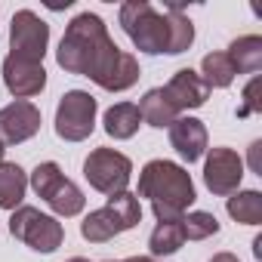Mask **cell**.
<instances>
[{"instance_id": "6da1fadb", "label": "cell", "mask_w": 262, "mask_h": 262, "mask_svg": "<svg viewBox=\"0 0 262 262\" xmlns=\"http://www.w3.org/2000/svg\"><path fill=\"white\" fill-rule=\"evenodd\" d=\"M59 65L71 74H83L96 80L102 90H129L139 80V62L123 53L105 31V22L96 13H80L56 53Z\"/></svg>"}, {"instance_id": "7a4b0ae2", "label": "cell", "mask_w": 262, "mask_h": 262, "mask_svg": "<svg viewBox=\"0 0 262 262\" xmlns=\"http://www.w3.org/2000/svg\"><path fill=\"white\" fill-rule=\"evenodd\" d=\"M120 25L129 34V40L148 56H176L185 53L194 40V25L176 4L155 10L145 0H129L120 7Z\"/></svg>"}, {"instance_id": "3957f363", "label": "cell", "mask_w": 262, "mask_h": 262, "mask_svg": "<svg viewBox=\"0 0 262 262\" xmlns=\"http://www.w3.org/2000/svg\"><path fill=\"white\" fill-rule=\"evenodd\" d=\"M136 198L151 201L158 222H176L194 204V185H191V176L179 164L151 161V164H145V170L139 176V194Z\"/></svg>"}, {"instance_id": "277c9868", "label": "cell", "mask_w": 262, "mask_h": 262, "mask_svg": "<svg viewBox=\"0 0 262 262\" xmlns=\"http://www.w3.org/2000/svg\"><path fill=\"white\" fill-rule=\"evenodd\" d=\"M139 219H142L139 198L129 191H117V194H108L105 207H99L96 213H90L80 222V234L93 244H105L114 234H123L133 225H139Z\"/></svg>"}, {"instance_id": "5b68a950", "label": "cell", "mask_w": 262, "mask_h": 262, "mask_svg": "<svg viewBox=\"0 0 262 262\" xmlns=\"http://www.w3.org/2000/svg\"><path fill=\"white\" fill-rule=\"evenodd\" d=\"M31 185L37 191V198H43L53 213L59 216H77L83 210V194L80 188L59 170V164L47 161V164H37L34 173H31Z\"/></svg>"}, {"instance_id": "8992f818", "label": "cell", "mask_w": 262, "mask_h": 262, "mask_svg": "<svg viewBox=\"0 0 262 262\" xmlns=\"http://www.w3.org/2000/svg\"><path fill=\"white\" fill-rule=\"evenodd\" d=\"M83 176L96 191L117 194V191H126L129 176H133V164H129L126 155L114 148H96L83 164Z\"/></svg>"}, {"instance_id": "52a82bcc", "label": "cell", "mask_w": 262, "mask_h": 262, "mask_svg": "<svg viewBox=\"0 0 262 262\" xmlns=\"http://www.w3.org/2000/svg\"><path fill=\"white\" fill-rule=\"evenodd\" d=\"M10 231H13V237L25 241V244H28L31 250H37V253H53V250L62 244V237H65L62 225H59L53 216H47V213H40V210H34V207H19V210H13Z\"/></svg>"}, {"instance_id": "ba28073f", "label": "cell", "mask_w": 262, "mask_h": 262, "mask_svg": "<svg viewBox=\"0 0 262 262\" xmlns=\"http://www.w3.org/2000/svg\"><path fill=\"white\" fill-rule=\"evenodd\" d=\"M96 126V99L83 90H71L62 96L56 108V133L65 142H83Z\"/></svg>"}, {"instance_id": "9c48e42d", "label": "cell", "mask_w": 262, "mask_h": 262, "mask_svg": "<svg viewBox=\"0 0 262 262\" xmlns=\"http://www.w3.org/2000/svg\"><path fill=\"white\" fill-rule=\"evenodd\" d=\"M47 43H50V25H47L37 13L19 10V13L13 16V25H10V50H13L10 56L43 65Z\"/></svg>"}, {"instance_id": "30bf717a", "label": "cell", "mask_w": 262, "mask_h": 262, "mask_svg": "<svg viewBox=\"0 0 262 262\" xmlns=\"http://www.w3.org/2000/svg\"><path fill=\"white\" fill-rule=\"evenodd\" d=\"M40 129V111L28 99H16L0 108V145H19Z\"/></svg>"}, {"instance_id": "8fae6325", "label": "cell", "mask_w": 262, "mask_h": 262, "mask_svg": "<svg viewBox=\"0 0 262 262\" xmlns=\"http://www.w3.org/2000/svg\"><path fill=\"white\" fill-rule=\"evenodd\" d=\"M244 176V164L231 148H213L204 164V179L213 194H234Z\"/></svg>"}, {"instance_id": "7c38bea8", "label": "cell", "mask_w": 262, "mask_h": 262, "mask_svg": "<svg viewBox=\"0 0 262 262\" xmlns=\"http://www.w3.org/2000/svg\"><path fill=\"white\" fill-rule=\"evenodd\" d=\"M4 83H7V90L13 96L28 99V96H37L47 86V71L37 62H25V59H16V56H7L4 59Z\"/></svg>"}, {"instance_id": "4fadbf2b", "label": "cell", "mask_w": 262, "mask_h": 262, "mask_svg": "<svg viewBox=\"0 0 262 262\" xmlns=\"http://www.w3.org/2000/svg\"><path fill=\"white\" fill-rule=\"evenodd\" d=\"M164 96L170 99V105H173L176 111H188V108H201V105L207 102L210 90H207V83L201 80L198 71L182 68V71H176L173 80L164 86Z\"/></svg>"}, {"instance_id": "5bb4252c", "label": "cell", "mask_w": 262, "mask_h": 262, "mask_svg": "<svg viewBox=\"0 0 262 262\" xmlns=\"http://www.w3.org/2000/svg\"><path fill=\"white\" fill-rule=\"evenodd\" d=\"M170 142H173V148L179 151L182 161L194 164L207 151V129L194 117H176L170 123Z\"/></svg>"}, {"instance_id": "9a60e30c", "label": "cell", "mask_w": 262, "mask_h": 262, "mask_svg": "<svg viewBox=\"0 0 262 262\" xmlns=\"http://www.w3.org/2000/svg\"><path fill=\"white\" fill-rule=\"evenodd\" d=\"M142 123V114L136 105H129V102H117L105 111V133L114 136V139H129V136H136V129Z\"/></svg>"}, {"instance_id": "2e32d148", "label": "cell", "mask_w": 262, "mask_h": 262, "mask_svg": "<svg viewBox=\"0 0 262 262\" xmlns=\"http://www.w3.org/2000/svg\"><path fill=\"white\" fill-rule=\"evenodd\" d=\"M225 56L231 59V65H234L237 74H256V71L262 68V37H256V34L237 37V40L228 47Z\"/></svg>"}, {"instance_id": "e0dca14e", "label": "cell", "mask_w": 262, "mask_h": 262, "mask_svg": "<svg viewBox=\"0 0 262 262\" xmlns=\"http://www.w3.org/2000/svg\"><path fill=\"white\" fill-rule=\"evenodd\" d=\"M139 108V114H142V120L145 123H151V126H170L176 117H179V111L170 105V99L164 96V86H158V90H148L145 96H142V102L136 105Z\"/></svg>"}, {"instance_id": "ac0fdd59", "label": "cell", "mask_w": 262, "mask_h": 262, "mask_svg": "<svg viewBox=\"0 0 262 262\" xmlns=\"http://www.w3.org/2000/svg\"><path fill=\"white\" fill-rule=\"evenodd\" d=\"M25 188H28V179L19 164H7V161L0 164V207L16 210L25 198Z\"/></svg>"}, {"instance_id": "d6986e66", "label": "cell", "mask_w": 262, "mask_h": 262, "mask_svg": "<svg viewBox=\"0 0 262 262\" xmlns=\"http://www.w3.org/2000/svg\"><path fill=\"white\" fill-rule=\"evenodd\" d=\"M228 213L241 225H259L262 222V194L259 191H234L228 198Z\"/></svg>"}, {"instance_id": "ffe728a7", "label": "cell", "mask_w": 262, "mask_h": 262, "mask_svg": "<svg viewBox=\"0 0 262 262\" xmlns=\"http://www.w3.org/2000/svg\"><path fill=\"white\" fill-rule=\"evenodd\" d=\"M204 83H207V90H222V86H228L231 80H234V65H231V59L225 56V53H210V56H204Z\"/></svg>"}, {"instance_id": "44dd1931", "label": "cell", "mask_w": 262, "mask_h": 262, "mask_svg": "<svg viewBox=\"0 0 262 262\" xmlns=\"http://www.w3.org/2000/svg\"><path fill=\"white\" fill-rule=\"evenodd\" d=\"M182 244H185L182 219H176V222H158V228H155L151 237H148V247H151L155 256H170V253H176Z\"/></svg>"}, {"instance_id": "7402d4cb", "label": "cell", "mask_w": 262, "mask_h": 262, "mask_svg": "<svg viewBox=\"0 0 262 262\" xmlns=\"http://www.w3.org/2000/svg\"><path fill=\"white\" fill-rule=\"evenodd\" d=\"M219 231V222L213 213H204V210H194L188 216H182V234L185 241H204V237H213Z\"/></svg>"}, {"instance_id": "603a6c76", "label": "cell", "mask_w": 262, "mask_h": 262, "mask_svg": "<svg viewBox=\"0 0 262 262\" xmlns=\"http://www.w3.org/2000/svg\"><path fill=\"white\" fill-rule=\"evenodd\" d=\"M256 90H259V77H253L250 86L244 90V99H247V102L237 108V114H250V111H259V108H262V102L256 99Z\"/></svg>"}, {"instance_id": "cb8c5ba5", "label": "cell", "mask_w": 262, "mask_h": 262, "mask_svg": "<svg viewBox=\"0 0 262 262\" xmlns=\"http://www.w3.org/2000/svg\"><path fill=\"white\" fill-rule=\"evenodd\" d=\"M210 262H237V259H234L231 253H219V256H213Z\"/></svg>"}, {"instance_id": "d4e9b609", "label": "cell", "mask_w": 262, "mask_h": 262, "mask_svg": "<svg viewBox=\"0 0 262 262\" xmlns=\"http://www.w3.org/2000/svg\"><path fill=\"white\" fill-rule=\"evenodd\" d=\"M123 262H155L151 256H129V259H123Z\"/></svg>"}, {"instance_id": "484cf974", "label": "cell", "mask_w": 262, "mask_h": 262, "mask_svg": "<svg viewBox=\"0 0 262 262\" xmlns=\"http://www.w3.org/2000/svg\"><path fill=\"white\" fill-rule=\"evenodd\" d=\"M68 262H90V259H80V256H74V259H68Z\"/></svg>"}, {"instance_id": "4316f807", "label": "cell", "mask_w": 262, "mask_h": 262, "mask_svg": "<svg viewBox=\"0 0 262 262\" xmlns=\"http://www.w3.org/2000/svg\"><path fill=\"white\" fill-rule=\"evenodd\" d=\"M0 164H4V145H0Z\"/></svg>"}]
</instances>
